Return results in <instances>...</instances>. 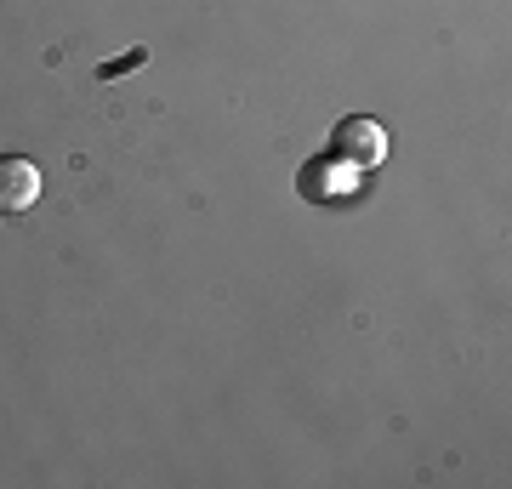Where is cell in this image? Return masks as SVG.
<instances>
[{
	"mask_svg": "<svg viewBox=\"0 0 512 489\" xmlns=\"http://www.w3.org/2000/svg\"><path fill=\"white\" fill-rule=\"evenodd\" d=\"M40 200V165L23 154L0 160V211H29Z\"/></svg>",
	"mask_w": 512,
	"mask_h": 489,
	"instance_id": "obj_1",
	"label": "cell"
},
{
	"mask_svg": "<svg viewBox=\"0 0 512 489\" xmlns=\"http://www.w3.org/2000/svg\"><path fill=\"white\" fill-rule=\"evenodd\" d=\"M336 148H342L348 165H376L387 154V131L376 120H342L336 126Z\"/></svg>",
	"mask_w": 512,
	"mask_h": 489,
	"instance_id": "obj_2",
	"label": "cell"
},
{
	"mask_svg": "<svg viewBox=\"0 0 512 489\" xmlns=\"http://www.w3.org/2000/svg\"><path fill=\"white\" fill-rule=\"evenodd\" d=\"M143 46H131V52L126 57H120V63H103V80H114V74H126V69H137V63H143Z\"/></svg>",
	"mask_w": 512,
	"mask_h": 489,
	"instance_id": "obj_3",
	"label": "cell"
}]
</instances>
